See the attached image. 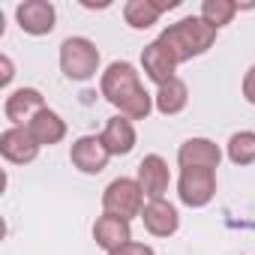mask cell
<instances>
[{"label": "cell", "mask_w": 255, "mask_h": 255, "mask_svg": "<svg viewBox=\"0 0 255 255\" xmlns=\"http://www.w3.org/2000/svg\"><path fill=\"white\" fill-rule=\"evenodd\" d=\"M99 138H102V144L108 147L111 156H126V153H132V150H135V141H138L132 120L123 117V114H114V117L105 120V129L99 132Z\"/></svg>", "instance_id": "4fadbf2b"}, {"label": "cell", "mask_w": 255, "mask_h": 255, "mask_svg": "<svg viewBox=\"0 0 255 255\" xmlns=\"http://www.w3.org/2000/svg\"><path fill=\"white\" fill-rule=\"evenodd\" d=\"M222 162V150L210 138H186L177 147V165L180 168H210L216 171Z\"/></svg>", "instance_id": "7c38bea8"}, {"label": "cell", "mask_w": 255, "mask_h": 255, "mask_svg": "<svg viewBox=\"0 0 255 255\" xmlns=\"http://www.w3.org/2000/svg\"><path fill=\"white\" fill-rule=\"evenodd\" d=\"M108 255H156V252H153V246H150V243H141V240H129V243L117 246V249H114V252H108Z\"/></svg>", "instance_id": "44dd1931"}, {"label": "cell", "mask_w": 255, "mask_h": 255, "mask_svg": "<svg viewBox=\"0 0 255 255\" xmlns=\"http://www.w3.org/2000/svg\"><path fill=\"white\" fill-rule=\"evenodd\" d=\"M42 108H48V105H45V96L36 87H18L3 102V114L12 126H27Z\"/></svg>", "instance_id": "30bf717a"}, {"label": "cell", "mask_w": 255, "mask_h": 255, "mask_svg": "<svg viewBox=\"0 0 255 255\" xmlns=\"http://www.w3.org/2000/svg\"><path fill=\"white\" fill-rule=\"evenodd\" d=\"M243 99L249 105H255V63L249 66V72L243 75Z\"/></svg>", "instance_id": "603a6c76"}, {"label": "cell", "mask_w": 255, "mask_h": 255, "mask_svg": "<svg viewBox=\"0 0 255 255\" xmlns=\"http://www.w3.org/2000/svg\"><path fill=\"white\" fill-rule=\"evenodd\" d=\"M93 240H96L99 249L114 252L117 246H123V243L132 240V225H129V219H123V216L102 213V216L93 222Z\"/></svg>", "instance_id": "9a60e30c"}, {"label": "cell", "mask_w": 255, "mask_h": 255, "mask_svg": "<svg viewBox=\"0 0 255 255\" xmlns=\"http://www.w3.org/2000/svg\"><path fill=\"white\" fill-rule=\"evenodd\" d=\"M30 135L36 138L39 147H51V144H60L66 138V120L54 111V108H42L30 123H27Z\"/></svg>", "instance_id": "e0dca14e"}, {"label": "cell", "mask_w": 255, "mask_h": 255, "mask_svg": "<svg viewBox=\"0 0 255 255\" xmlns=\"http://www.w3.org/2000/svg\"><path fill=\"white\" fill-rule=\"evenodd\" d=\"M216 27H210L201 15H186L174 24H168L162 33H159V42L174 54L177 63H186L192 57H201L204 51L213 48L216 42Z\"/></svg>", "instance_id": "7a4b0ae2"}, {"label": "cell", "mask_w": 255, "mask_h": 255, "mask_svg": "<svg viewBox=\"0 0 255 255\" xmlns=\"http://www.w3.org/2000/svg\"><path fill=\"white\" fill-rule=\"evenodd\" d=\"M138 186L144 189V198L147 201H159L165 198L168 186H171V171H168V162L159 156V153H147L141 162H138Z\"/></svg>", "instance_id": "9c48e42d"}, {"label": "cell", "mask_w": 255, "mask_h": 255, "mask_svg": "<svg viewBox=\"0 0 255 255\" xmlns=\"http://www.w3.org/2000/svg\"><path fill=\"white\" fill-rule=\"evenodd\" d=\"M15 21L30 36H48L57 24V9L48 0H24L15 6Z\"/></svg>", "instance_id": "8992f818"}, {"label": "cell", "mask_w": 255, "mask_h": 255, "mask_svg": "<svg viewBox=\"0 0 255 255\" xmlns=\"http://www.w3.org/2000/svg\"><path fill=\"white\" fill-rule=\"evenodd\" d=\"M102 210L132 222L144 210V189L135 177H114L102 192Z\"/></svg>", "instance_id": "277c9868"}, {"label": "cell", "mask_w": 255, "mask_h": 255, "mask_svg": "<svg viewBox=\"0 0 255 255\" xmlns=\"http://www.w3.org/2000/svg\"><path fill=\"white\" fill-rule=\"evenodd\" d=\"M225 153H228V159L234 162V165H252L255 162V132L252 129H240V132H234L231 138H228V144H225Z\"/></svg>", "instance_id": "d6986e66"}, {"label": "cell", "mask_w": 255, "mask_h": 255, "mask_svg": "<svg viewBox=\"0 0 255 255\" xmlns=\"http://www.w3.org/2000/svg\"><path fill=\"white\" fill-rule=\"evenodd\" d=\"M99 48L87 36H69L60 45V72L69 81H90L99 72Z\"/></svg>", "instance_id": "3957f363"}, {"label": "cell", "mask_w": 255, "mask_h": 255, "mask_svg": "<svg viewBox=\"0 0 255 255\" xmlns=\"http://www.w3.org/2000/svg\"><path fill=\"white\" fill-rule=\"evenodd\" d=\"M15 78V66H12V57L9 54H0V87H9Z\"/></svg>", "instance_id": "7402d4cb"}, {"label": "cell", "mask_w": 255, "mask_h": 255, "mask_svg": "<svg viewBox=\"0 0 255 255\" xmlns=\"http://www.w3.org/2000/svg\"><path fill=\"white\" fill-rule=\"evenodd\" d=\"M177 60H174V54L159 42V39H153V42H147L144 45V51H141V69H144V75L156 84V87H162V84H168L171 78H177L174 72H177Z\"/></svg>", "instance_id": "8fae6325"}, {"label": "cell", "mask_w": 255, "mask_h": 255, "mask_svg": "<svg viewBox=\"0 0 255 255\" xmlns=\"http://www.w3.org/2000/svg\"><path fill=\"white\" fill-rule=\"evenodd\" d=\"M39 150L42 147L36 144V138L30 135L27 126H9V129H3V135H0V153L12 165H30L39 156Z\"/></svg>", "instance_id": "ba28073f"}, {"label": "cell", "mask_w": 255, "mask_h": 255, "mask_svg": "<svg viewBox=\"0 0 255 255\" xmlns=\"http://www.w3.org/2000/svg\"><path fill=\"white\" fill-rule=\"evenodd\" d=\"M174 6H177V0H129V3H123V18L132 30H147L159 21L162 12Z\"/></svg>", "instance_id": "2e32d148"}, {"label": "cell", "mask_w": 255, "mask_h": 255, "mask_svg": "<svg viewBox=\"0 0 255 255\" xmlns=\"http://www.w3.org/2000/svg\"><path fill=\"white\" fill-rule=\"evenodd\" d=\"M186 102H189V87H186L183 78H171L168 84L156 87V93H153V105H156V111L165 114V117L180 114V111L186 108Z\"/></svg>", "instance_id": "ac0fdd59"}, {"label": "cell", "mask_w": 255, "mask_h": 255, "mask_svg": "<svg viewBox=\"0 0 255 255\" xmlns=\"http://www.w3.org/2000/svg\"><path fill=\"white\" fill-rule=\"evenodd\" d=\"M216 195V171L210 168H180L177 198L186 207H207Z\"/></svg>", "instance_id": "5b68a950"}, {"label": "cell", "mask_w": 255, "mask_h": 255, "mask_svg": "<svg viewBox=\"0 0 255 255\" xmlns=\"http://www.w3.org/2000/svg\"><path fill=\"white\" fill-rule=\"evenodd\" d=\"M99 90L105 96L108 105H114L123 117L129 120H147L153 105V96L144 90L138 69L129 60H114L108 63V69L99 78Z\"/></svg>", "instance_id": "6da1fadb"}, {"label": "cell", "mask_w": 255, "mask_h": 255, "mask_svg": "<svg viewBox=\"0 0 255 255\" xmlns=\"http://www.w3.org/2000/svg\"><path fill=\"white\" fill-rule=\"evenodd\" d=\"M141 222L147 228V234L153 237H171L180 228V213L171 201L159 198V201H147L141 210Z\"/></svg>", "instance_id": "5bb4252c"}, {"label": "cell", "mask_w": 255, "mask_h": 255, "mask_svg": "<svg viewBox=\"0 0 255 255\" xmlns=\"http://www.w3.org/2000/svg\"><path fill=\"white\" fill-rule=\"evenodd\" d=\"M108 159H111V153H108V147L102 144L99 135H81L69 147V162L81 174H99V171H105Z\"/></svg>", "instance_id": "52a82bcc"}, {"label": "cell", "mask_w": 255, "mask_h": 255, "mask_svg": "<svg viewBox=\"0 0 255 255\" xmlns=\"http://www.w3.org/2000/svg\"><path fill=\"white\" fill-rule=\"evenodd\" d=\"M237 3H234V0H204V3H201V18L210 24V27H225V24H231L234 21V15H237Z\"/></svg>", "instance_id": "ffe728a7"}]
</instances>
